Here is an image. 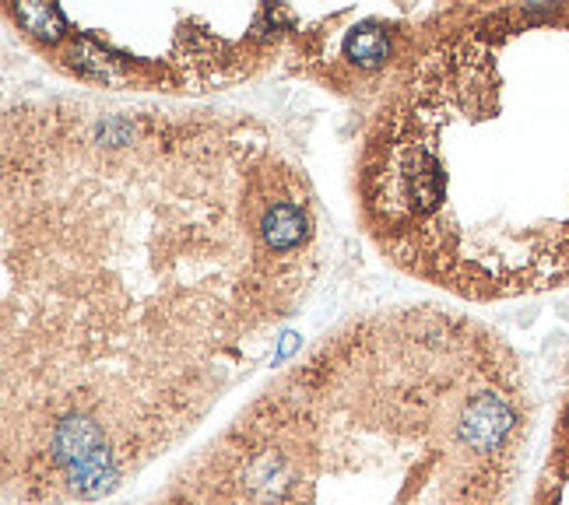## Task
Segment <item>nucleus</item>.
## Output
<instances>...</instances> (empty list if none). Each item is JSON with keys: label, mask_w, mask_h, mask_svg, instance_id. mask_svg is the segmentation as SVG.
I'll return each instance as SVG.
<instances>
[{"label": "nucleus", "mask_w": 569, "mask_h": 505, "mask_svg": "<svg viewBox=\"0 0 569 505\" xmlns=\"http://www.w3.org/2000/svg\"><path fill=\"white\" fill-rule=\"evenodd\" d=\"M260 232H264V242L274 253H289L306 239V214L296 204H274L267 207Z\"/></svg>", "instance_id": "3"}, {"label": "nucleus", "mask_w": 569, "mask_h": 505, "mask_svg": "<svg viewBox=\"0 0 569 505\" xmlns=\"http://www.w3.org/2000/svg\"><path fill=\"white\" fill-rule=\"evenodd\" d=\"M99 449H106V442H102L99 425H95L92 418H85V414H71V418L60 421L57 432H53V460L67 470L85 463L88 456H95Z\"/></svg>", "instance_id": "2"}, {"label": "nucleus", "mask_w": 569, "mask_h": 505, "mask_svg": "<svg viewBox=\"0 0 569 505\" xmlns=\"http://www.w3.org/2000/svg\"><path fill=\"white\" fill-rule=\"evenodd\" d=\"M299 337L296 334H281V344H278V355H274V362H281V358H289L292 351H296Z\"/></svg>", "instance_id": "7"}, {"label": "nucleus", "mask_w": 569, "mask_h": 505, "mask_svg": "<svg viewBox=\"0 0 569 505\" xmlns=\"http://www.w3.org/2000/svg\"><path fill=\"white\" fill-rule=\"evenodd\" d=\"M513 407L496 393H478L461 414V442L475 453H492L513 432Z\"/></svg>", "instance_id": "1"}, {"label": "nucleus", "mask_w": 569, "mask_h": 505, "mask_svg": "<svg viewBox=\"0 0 569 505\" xmlns=\"http://www.w3.org/2000/svg\"><path fill=\"white\" fill-rule=\"evenodd\" d=\"M387 53H390L387 36H383L380 29H373V25H366V29H355L352 36H348V57H352L359 67L383 64V60H387Z\"/></svg>", "instance_id": "5"}, {"label": "nucleus", "mask_w": 569, "mask_h": 505, "mask_svg": "<svg viewBox=\"0 0 569 505\" xmlns=\"http://www.w3.org/2000/svg\"><path fill=\"white\" fill-rule=\"evenodd\" d=\"M71 474V484L81 491V495H102L116 484V463L109 449H99L95 456H88L85 463L67 470Z\"/></svg>", "instance_id": "4"}, {"label": "nucleus", "mask_w": 569, "mask_h": 505, "mask_svg": "<svg viewBox=\"0 0 569 505\" xmlns=\"http://www.w3.org/2000/svg\"><path fill=\"white\" fill-rule=\"evenodd\" d=\"M22 25L39 39H60L64 36V15L53 4H18Z\"/></svg>", "instance_id": "6"}]
</instances>
